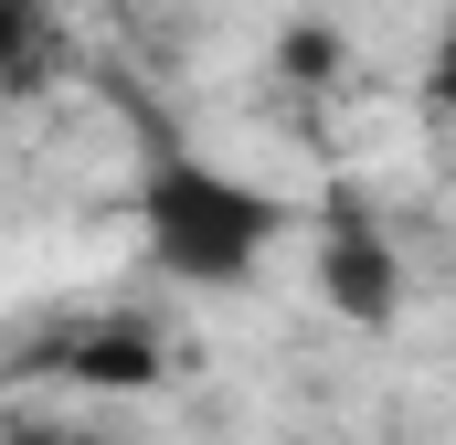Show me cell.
<instances>
[{
  "instance_id": "cell-1",
  "label": "cell",
  "mask_w": 456,
  "mask_h": 445,
  "mask_svg": "<svg viewBox=\"0 0 456 445\" xmlns=\"http://www.w3.org/2000/svg\"><path fill=\"white\" fill-rule=\"evenodd\" d=\"M138 233H149V265L181 276V287H244L276 233H287V202L255 191L224 159H191V149H159L149 181H138Z\"/></svg>"
},
{
  "instance_id": "cell-2",
  "label": "cell",
  "mask_w": 456,
  "mask_h": 445,
  "mask_svg": "<svg viewBox=\"0 0 456 445\" xmlns=\"http://www.w3.org/2000/svg\"><path fill=\"white\" fill-rule=\"evenodd\" d=\"M319 287H330V308L361 319V329H382L403 308V265H393L382 222L361 213V202H330V222H319Z\"/></svg>"
},
{
  "instance_id": "cell-3",
  "label": "cell",
  "mask_w": 456,
  "mask_h": 445,
  "mask_svg": "<svg viewBox=\"0 0 456 445\" xmlns=\"http://www.w3.org/2000/svg\"><path fill=\"white\" fill-rule=\"evenodd\" d=\"M53 53H64V32H53V0H0V96H32V85H53Z\"/></svg>"
},
{
  "instance_id": "cell-4",
  "label": "cell",
  "mask_w": 456,
  "mask_h": 445,
  "mask_svg": "<svg viewBox=\"0 0 456 445\" xmlns=\"http://www.w3.org/2000/svg\"><path fill=\"white\" fill-rule=\"evenodd\" d=\"M53 360H64V371H86V382H107V392H138V382L159 371V350H149L138 329H86V339H64Z\"/></svg>"
},
{
  "instance_id": "cell-5",
  "label": "cell",
  "mask_w": 456,
  "mask_h": 445,
  "mask_svg": "<svg viewBox=\"0 0 456 445\" xmlns=\"http://www.w3.org/2000/svg\"><path fill=\"white\" fill-rule=\"evenodd\" d=\"M276 53H287V64H297V75H330V64H340V43H330V32H287V43H276Z\"/></svg>"
},
{
  "instance_id": "cell-6",
  "label": "cell",
  "mask_w": 456,
  "mask_h": 445,
  "mask_svg": "<svg viewBox=\"0 0 456 445\" xmlns=\"http://www.w3.org/2000/svg\"><path fill=\"white\" fill-rule=\"evenodd\" d=\"M436 107L456 117V32H446V53H436Z\"/></svg>"
}]
</instances>
